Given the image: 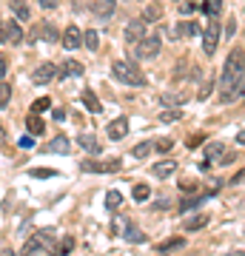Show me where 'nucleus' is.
Instances as JSON below:
<instances>
[{
	"label": "nucleus",
	"mask_w": 245,
	"mask_h": 256,
	"mask_svg": "<svg viewBox=\"0 0 245 256\" xmlns=\"http://www.w3.org/2000/svg\"><path fill=\"white\" fill-rule=\"evenodd\" d=\"M242 77H245V48L236 46L231 48V54L225 60V68H222V77H219V88L222 92V102H231L236 94L242 92Z\"/></svg>",
	"instance_id": "nucleus-1"
},
{
	"label": "nucleus",
	"mask_w": 245,
	"mask_h": 256,
	"mask_svg": "<svg viewBox=\"0 0 245 256\" xmlns=\"http://www.w3.org/2000/svg\"><path fill=\"white\" fill-rule=\"evenodd\" d=\"M111 74H114L120 82H126V86H137V88H143L145 86V74L140 72L134 63H126V60L111 63Z\"/></svg>",
	"instance_id": "nucleus-2"
},
{
	"label": "nucleus",
	"mask_w": 245,
	"mask_h": 256,
	"mask_svg": "<svg viewBox=\"0 0 245 256\" xmlns=\"http://www.w3.org/2000/svg\"><path fill=\"white\" fill-rule=\"evenodd\" d=\"M55 236H57L55 228H43L40 234H35V236L26 242V248L20 250V256H35L37 250H43V248H49V250H52V245H55Z\"/></svg>",
	"instance_id": "nucleus-3"
},
{
	"label": "nucleus",
	"mask_w": 245,
	"mask_h": 256,
	"mask_svg": "<svg viewBox=\"0 0 245 256\" xmlns=\"http://www.w3.org/2000/svg\"><path fill=\"white\" fill-rule=\"evenodd\" d=\"M160 54V37L151 34V37H143L140 43L134 46V57L137 60H151V57Z\"/></svg>",
	"instance_id": "nucleus-4"
},
{
	"label": "nucleus",
	"mask_w": 245,
	"mask_h": 256,
	"mask_svg": "<svg viewBox=\"0 0 245 256\" xmlns=\"http://www.w3.org/2000/svg\"><path fill=\"white\" fill-rule=\"evenodd\" d=\"M217 46H219V20H208L205 34H202V52L208 57H214L217 54Z\"/></svg>",
	"instance_id": "nucleus-5"
},
{
	"label": "nucleus",
	"mask_w": 245,
	"mask_h": 256,
	"mask_svg": "<svg viewBox=\"0 0 245 256\" xmlns=\"http://www.w3.org/2000/svg\"><path fill=\"white\" fill-rule=\"evenodd\" d=\"M57 77V66L55 63H43V66H37L35 74H32V82L35 86H46V82H52Z\"/></svg>",
	"instance_id": "nucleus-6"
},
{
	"label": "nucleus",
	"mask_w": 245,
	"mask_h": 256,
	"mask_svg": "<svg viewBox=\"0 0 245 256\" xmlns=\"http://www.w3.org/2000/svg\"><path fill=\"white\" fill-rule=\"evenodd\" d=\"M120 160H109V162H80L83 171H91V174H111V171H120Z\"/></svg>",
	"instance_id": "nucleus-7"
},
{
	"label": "nucleus",
	"mask_w": 245,
	"mask_h": 256,
	"mask_svg": "<svg viewBox=\"0 0 245 256\" xmlns=\"http://www.w3.org/2000/svg\"><path fill=\"white\" fill-rule=\"evenodd\" d=\"M143 37H145V23L143 20H131L126 28V46H137Z\"/></svg>",
	"instance_id": "nucleus-8"
},
{
	"label": "nucleus",
	"mask_w": 245,
	"mask_h": 256,
	"mask_svg": "<svg viewBox=\"0 0 245 256\" xmlns=\"http://www.w3.org/2000/svg\"><path fill=\"white\" fill-rule=\"evenodd\" d=\"M106 134H109V140H123L128 134V117H117V120H111L109 128H106Z\"/></svg>",
	"instance_id": "nucleus-9"
},
{
	"label": "nucleus",
	"mask_w": 245,
	"mask_h": 256,
	"mask_svg": "<svg viewBox=\"0 0 245 256\" xmlns=\"http://www.w3.org/2000/svg\"><path fill=\"white\" fill-rule=\"evenodd\" d=\"M91 14L97 20H109L114 14V0H94L91 3Z\"/></svg>",
	"instance_id": "nucleus-10"
},
{
	"label": "nucleus",
	"mask_w": 245,
	"mask_h": 256,
	"mask_svg": "<svg viewBox=\"0 0 245 256\" xmlns=\"http://www.w3.org/2000/svg\"><path fill=\"white\" fill-rule=\"evenodd\" d=\"M63 46L66 48H77V46H83V32L77 26H69L63 32Z\"/></svg>",
	"instance_id": "nucleus-11"
},
{
	"label": "nucleus",
	"mask_w": 245,
	"mask_h": 256,
	"mask_svg": "<svg viewBox=\"0 0 245 256\" xmlns=\"http://www.w3.org/2000/svg\"><path fill=\"white\" fill-rule=\"evenodd\" d=\"M174 171H177V162H174V160H163V162L151 165V174H154L157 180H165V176H171Z\"/></svg>",
	"instance_id": "nucleus-12"
},
{
	"label": "nucleus",
	"mask_w": 245,
	"mask_h": 256,
	"mask_svg": "<svg viewBox=\"0 0 245 256\" xmlns=\"http://www.w3.org/2000/svg\"><path fill=\"white\" fill-rule=\"evenodd\" d=\"M69 148H72V142H69L66 137H55L52 142H46V146H43V151H46V154H66Z\"/></svg>",
	"instance_id": "nucleus-13"
},
{
	"label": "nucleus",
	"mask_w": 245,
	"mask_h": 256,
	"mask_svg": "<svg viewBox=\"0 0 245 256\" xmlns=\"http://www.w3.org/2000/svg\"><path fill=\"white\" fill-rule=\"evenodd\" d=\"M72 250H74V236H63L60 242H55V245H52V250H49V254H52V256H69Z\"/></svg>",
	"instance_id": "nucleus-14"
},
{
	"label": "nucleus",
	"mask_w": 245,
	"mask_h": 256,
	"mask_svg": "<svg viewBox=\"0 0 245 256\" xmlns=\"http://www.w3.org/2000/svg\"><path fill=\"white\" fill-rule=\"evenodd\" d=\"M126 228H123V236L128 239V242H134V245H140V242H145V234L140 228H137L134 222H123Z\"/></svg>",
	"instance_id": "nucleus-15"
},
{
	"label": "nucleus",
	"mask_w": 245,
	"mask_h": 256,
	"mask_svg": "<svg viewBox=\"0 0 245 256\" xmlns=\"http://www.w3.org/2000/svg\"><path fill=\"white\" fill-rule=\"evenodd\" d=\"M83 106H86L91 114H100V111H103L100 100H97V94L91 92V88H83Z\"/></svg>",
	"instance_id": "nucleus-16"
},
{
	"label": "nucleus",
	"mask_w": 245,
	"mask_h": 256,
	"mask_svg": "<svg viewBox=\"0 0 245 256\" xmlns=\"http://www.w3.org/2000/svg\"><path fill=\"white\" fill-rule=\"evenodd\" d=\"M40 37H46L49 43H55V40H57V28L52 26V23H43L40 28H35V32H32V40H40Z\"/></svg>",
	"instance_id": "nucleus-17"
},
{
	"label": "nucleus",
	"mask_w": 245,
	"mask_h": 256,
	"mask_svg": "<svg viewBox=\"0 0 245 256\" xmlns=\"http://www.w3.org/2000/svg\"><path fill=\"white\" fill-rule=\"evenodd\" d=\"M26 128H29V134H35V137H40V134H46V122L37 114H29L26 120Z\"/></svg>",
	"instance_id": "nucleus-18"
},
{
	"label": "nucleus",
	"mask_w": 245,
	"mask_h": 256,
	"mask_svg": "<svg viewBox=\"0 0 245 256\" xmlns=\"http://www.w3.org/2000/svg\"><path fill=\"white\" fill-rule=\"evenodd\" d=\"M77 142H80V148H86L89 154H100V151H103L100 142L91 137V134H80V137H77Z\"/></svg>",
	"instance_id": "nucleus-19"
},
{
	"label": "nucleus",
	"mask_w": 245,
	"mask_h": 256,
	"mask_svg": "<svg viewBox=\"0 0 245 256\" xmlns=\"http://www.w3.org/2000/svg\"><path fill=\"white\" fill-rule=\"evenodd\" d=\"M6 40H9V43H20V40H23V28H20L15 20H6Z\"/></svg>",
	"instance_id": "nucleus-20"
},
{
	"label": "nucleus",
	"mask_w": 245,
	"mask_h": 256,
	"mask_svg": "<svg viewBox=\"0 0 245 256\" xmlns=\"http://www.w3.org/2000/svg\"><path fill=\"white\" fill-rule=\"evenodd\" d=\"M83 74V66L77 60H66L63 68H60V77H80Z\"/></svg>",
	"instance_id": "nucleus-21"
},
{
	"label": "nucleus",
	"mask_w": 245,
	"mask_h": 256,
	"mask_svg": "<svg viewBox=\"0 0 245 256\" xmlns=\"http://www.w3.org/2000/svg\"><path fill=\"white\" fill-rule=\"evenodd\" d=\"M219 9H222V0H202V12H205L211 20L219 18Z\"/></svg>",
	"instance_id": "nucleus-22"
},
{
	"label": "nucleus",
	"mask_w": 245,
	"mask_h": 256,
	"mask_svg": "<svg viewBox=\"0 0 245 256\" xmlns=\"http://www.w3.org/2000/svg\"><path fill=\"white\" fill-rule=\"evenodd\" d=\"M208 196H214V191H208V194H202V196H191V200H182L180 202V210L185 214V210H191V208H197L202 200H208Z\"/></svg>",
	"instance_id": "nucleus-23"
},
{
	"label": "nucleus",
	"mask_w": 245,
	"mask_h": 256,
	"mask_svg": "<svg viewBox=\"0 0 245 256\" xmlns=\"http://www.w3.org/2000/svg\"><path fill=\"white\" fill-rule=\"evenodd\" d=\"M83 40H86V48H89V52H97V48H100V34H97L94 28H89V32L83 34Z\"/></svg>",
	"instance_id": "nucleus-24"
},
{
	"label": "nucleus",
	"mask_w": 245,
	"mask_h": 256,
	"mask_svg": "<svg viewBox=\"0 0 245 256\" xmlns=\"http://www.w3.org/2000/svg\"><path fill=\"white\" fill-rule=\"evenodd\" d=\"M12 12H15V18H18V20H29L26 0H12Z\"/></svg>",
	"instance_id": "nucleus-25"
},
{
	"label": "nucleus",
	"mask_w": 245,
	"mask_h": 256,
	"mask_svg": "<svg viewBox=\"0 0 245 256\" xmlns=\"http://www.w3.org/2000/svg\"><path fill=\"white\" fill-rule=\"evenodd\" d=\"M120 205H123V194H120V191H109V194H106V208H109V210H117Z\"/></svg>",
	"instance_id": "nucleus-26"
},
{
	"label": "nucleus",
	"mask_w": 245,
	"mask_h": 256,
	"mask_svg": "<svg viewBox=\"0 0 245 256\" xmlns=\"http://www.w3.org/2000/svg\"><path fill=\"white\" fill-rule=\"evenodd\" d=\"M205 225H208V216H205V214H200V216H194V220L185 222V230H202Z\"/></svg>",
	"instance_id": "nucleus-27"
},
{
	"label": "nucleus",
	"mask_w": 245,
	"mask_h": 256,
	"mask_svg": "<svg viewBox=\"0 0 245 256\" xmlns=\"http://www.w3.org/2000/svg\"><path fill=\"white\" fill-rule=\"evenodd\" d=\"M219 154H225V146L222 142H208L205 146V156L208 160H219Z\"/></svg>",
	"instance_id": "nucleus-28"
},
{
	"label": "nucleus",
	"mask_w": 245,
	"mask_h": 256,
	"mask_svg": "<svg viewBox=\"0 0 245 256\" xmlns=\"http://www.w3.org/2000/svg\"><path fill=\"white\" fill-rule=\"evenodd\" d=\"M160 14H163V9H160V6H148V9H145V14L140 20H143V23H154Z\"/></svg>",
	"instance_id": "nucleus-29"
},
{
	"label": "nucleus",
	"mask_w": 245,
	"mask_h": 256,
	"mask_svg": "<svg viewBox=\"0 0 245 256\" xmlns=\"http://www.w3.org/2000/svg\"><path fill=\"white\" fill-rule=\"evenodd\" d=\"M148 154H151V142H140V146L131 148V156H137V160H143Z\"/></svg>",
	"instance_id": "nucleus-30"
},
{
	"label": "nucleus",
	"mask_w": 245,
	"mask_h": 256,
	"mask_svg": "<svg viewBox=\"0 0 245 256\" xmlns=\"http://www.w3.org/2000/svg\"><path fill=\"white\" fill-rule=\"evenodd\" d=\"M182 245H185V239H182V236H174V239H168V242H163L157 250H163V254H165V250H174V248H182Z\"/></svg>",
	"instance_id": "nucleus-31"
},
{
	"label": "nucleus",
	"mask_w": 245,
	"mask_h": 256,
	"mask_svg": "<svg viewBox=\"0 0 245 256\" xmlns=\"http://www.w3.org/2000/svg\"><path fill=\"white\" fill-rule=\"evenodd\" d=\"M29 174L35 176V180H46V176H57V171L55 168H32Z\"/></svg>",
	"instance_id": "nucleus-32"
},
{
	"label": "nucleus",
	"mask_w": 245,
	"mask_h": 256,
	"mask_svg": "<svg viewBox=\"0 0 245 256\" xmlns=\"http://www.w3.org/2000/svg\"><path fill=\"white\" fill-rule=\"evenodd\" d=\"M49 106H52V100H49V97H40V100L32 102V114H37V117H40V111H46Z\"/></svg>",
	"instance_id": "nucleus-33"
},
{
	"label": "nucleus",
	"mask_w": 245,
	"mask_h": 256,
	"mask_svg": "<svg viewBox=\"0 0 245 256\" xmlns=\"http://www.w3.org/2000/svg\"><path fill=\"white\" fill-rule=\"evenodd\" d=\"M131 194H134L137 202H145V200H148V185H134V191H131Z\"/></svg>",
	"instance_id": "nucleus-34"
},
{
	"label": "nucleus",
	"mask_w": 245,
	"mask_h": 256,
	"mask_svg": "<svg viewBox=\"0 0 245 256\" xmlns=\"http://www.w3.org/2000/svg\"><path fill=\"white\" fill-rule=\"evenodd\" d=\"M9 97H12V86H6V82H0V108L9 102Z\"/></svg>",
	"instance_id": "nucleus-35"
},
{
	"label": "nucleus",
	"mask_w": 245,
	"mask_h": 256,
	"mask_svg": "<svg viewBox=\"0 0 245 256\" xmlns=\"http://www.w3.org/2000/svg\"><path fill=\"white\" fill-rule=\"evenodd\" d=\"M188 100V94H163V102H177V106H180V102H185Z\"/></svg>",
	"instance_id": "nucleus-36"
},
{
	"label": "nucleus",
	"mask_w": 245,
	"mask_h": 256,
	"mask_svg": "<svg viewBox=\"0 0 245 256\" xmlns=\"http://www.w3.org/2000/svg\"><path fill=\"white\" fill-rule=\"evenodd\" d=\"M180 188L182 191H197L200 188V180H180Z\"/></svg>",
	"instance_id": "nucleus-37"
},
{
	"label": "nucleus",
	"mask_w": 245,
	"mask_h": 256,
	"mask_svg": "<svg viewBox=\"0 0 245 256\" xmlns=\"http://www.w3.org/2000/svg\"><path fill=\"white\" fill-rule=\"evenodd\" d=\"M157 151H160V154H168V151H171V140H160V142H157Z\"/></svg>",
	"instance_id": "nucleus-38"
},
{
	"label": "nucleus",
	"mask_w": 245,
	"mask_h": 256,
	"mask_svg": "<svg viewBox=\"0 0 245 256\" xmlns=\"http://www.w3.org/2000/svg\"><path fill=\"white\" fill-rule=\"evenodd\" d=\"M202 142H205V134H197V137L188 140V148H197V146H202Z\"/></svg>",
	"instance_id": "nucleus-39"
},
{
	"label": "nucleus",
	"mask_w": 245,
	"mask_h": 256,
	"mask_svg": "<svg viewBox=\"0 0 245 256\" xmlns=\"http://www.w3.org/2000/svg\"><path fill=\"white\" fill-rule=\"evenodd\" d=\"M242 182H245V168H242V171H236V174L231 176V185H242Z\"/></svg>",
	"instance_id": "nucleus-40"
},
{
	"label": "nucleus",
	"mask_w": 245,
	"mask_h": 256,
	"mask_svg": "<svg viewBox=\"0 0 245 256\" xmlns=\"http://www.w3.org/2000/svg\"><path fill=\"white\" fill-rule=\"evenodd\" d=\"M194 9H197V6H194L191 0H185V3H180V12H182V14H191Z\"/></svg>",
	"instance_id": "nucleus-41"
},
{
	"label": "nucleus",
	"mask_w": 245,
	"mask_h": 256,
	"mask_svg": "<svg viewBox=\"0 0 245 256\" xmlns=\"http://www.w3.org/2000/svg\"><path fill=\"white\" fill-rule=\"evenodd\" d=\"M163 120H165V122H171V120H180V111H165Z\"/></svg>",
	"instance_id": "nucleus-42"
},
{
	"label": "nucleus",
	"mask_w": 245,
	"mask_h": 256,
	"mask_svg": "<svg viewBox=\"0 0 245 256\" xmlns=\"http://www.w3.org/2000/svg\"><path fill=\"white\" fill-rule=\"evenodd\" d=\"M6 72H9V63H6V57L0 54V77H6Z\"/></svg>",
	"instance_id": "nucleus-43"
},
{
	"label": "nucleus",
	"mask_w": 245,
	"mask_h": 256,
	"mask_svg": "<svg viewBox=\"0 0 245 256\" xmlns=\"http://www.w3.org/2000/svg\"><path fill=\"white\" fill-rule=\"evenodd\" d=\"M57 3H60V0H40V6H43V9H55Z\"/></svg>",
	"instance_id": "nucleus-44"
},
{
	"label": "nucleus",
	"mask_w": 245,
	"mask_h": 256,
	"mask_svg": "<svg viewBox=\"0 0 245 256\" xmlns=\"http://www.w3.org/2000/svg\"><path fill=\"white\" fill-rule=\"evenodd\" d=\"M52 117H55L57 122H63V120H66V111H60V108H57V111H52Z\"/></svg>",
	"instance_id": "nucleus-45"
},
{
	"label": "nucleus",
	"mask_w": 245,
	"mask_h": 256,
	"mask_svg": "<svg viewBox=\"0 0 245 256\" xmlns=\"http://www.w3.org/2000/svg\"><path fill=\"white\" fill-rule=\"evenodd\" d=\"M32 142H35L32 137H23V140H20V148H32Z\"/></svg>",
	"instance_id": "nucleus-46"
},
{
	"label": "nucleus",
	"mask_w": 245,
	"mask_h": 256,
	"mask_svg": "<svg viewBox=\"0 0 245 256\" xmlns=\"http://www.w3.org/2000/svg\"><path fill=\"white\" fill-rule=\"evenodd\" d=\"M0 43H6V23H0Z\"/></svg>",
	"instance_id": "nucleus-47"
},
{
	"label": "nucleus",
	"mask_w": 245,
	"mask_h": 256,
	"mask_svg": "<svg viewBox=\"0 0 245 256\" xmlns=\"http://www.w3.org/2000/svg\"><path fill=\"white\" fill-rule=\"evenodd\" d=\"M236 142H239V146H245V128L239 131V134H236Z\"/></svg>",
	"instance_id": "nucleus-48"
},
{
	"label": "nucleus",
	"mask_w": 245,
	"mask_h": 256,
	"mask_svg": "<svg viewBox=\"0 0 245 256\" xmlns=\"http://www.w3.org/2000/svg\"><path fill=\"white\" fill-rule=\"evenodd\" d=\"M0 256H15V250H0Z\"/></svg>",
	"instance_id": "nucleus-49"
},
{
	"label": "nucleus",
	"mask_w": 245,
	"mask_h": 256,
	"mask_svg": "<svg viewBox=\"0 0 245 256\" xmlns=\"http://www.w3.org/2000/svg\"><path fill=\"white\" fill-rule=\"evenodd\" d=\"M228 256H245V250H234V254H228Z\"/></svg>",
	"instance_id": "nucleus-50"
},
{
	"label": "nucleus",
	"mask_w": 245,
	"mask_h": 256,
	"mask_svg": "<svg viewBox=\"0 0 245 256\" xmlns=\"http://www.w3.org/2000/svg\"><path fill=\"white\" fill-rule=\"evenodd\" d=\"M3 134H6V131H3V126H0V142H3Z\"/></svg>",
	"instance_id": "nucleus-51"
},
{
	"label": "nucleus",
	"mask_w": 245,
	"mask_h": 256,
	"mask_svg": "<svg viewBox=\"0 0 245 256\" xmlns=\"http://www.w3.org/2000/svg\"><path fill=\"white\" fill-rule=\"evenodd\" d=\"M242 97H245V88H242Z\"/></svg>",
	"instance_id": "nucleus-52"
}]
</instances>
